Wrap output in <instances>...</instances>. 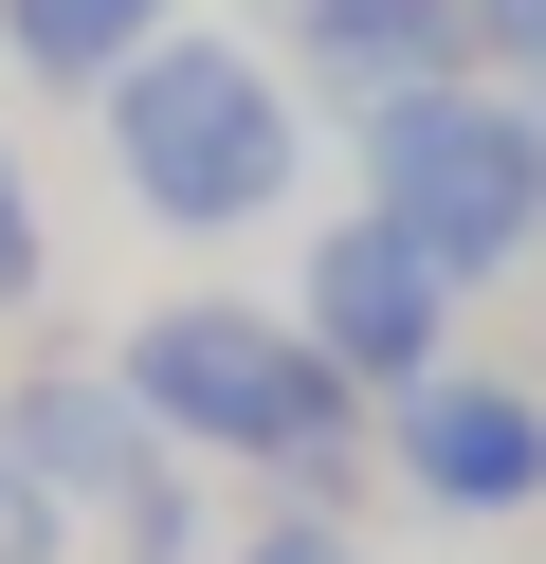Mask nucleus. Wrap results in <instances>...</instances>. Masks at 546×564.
Here are the masks:
<instances>
[{
  "label": "nucleus",
  "instance_id": "obj_9",
  "mask_svg": "<svg viewBox=\"0 0 546 564\" xmlns=\"http://www.w3.org/2000/svg\"><path fill=\"white\" fill-rule=\"evenodd\" d=\"M36 273H55V237H36V183H19V147H0V310H36Z\"/></svg>",
  "mask_w": 546,
  "mask_h": 564
},
{
  "label": "nucleus",
  "instance_id": "obj_13",
  "mask_svg": "<svg viewBox=\"0 0 546 564\" xmlns=\"http://www.w3.org/2000/svg\"><path fill=\"white\" fill-rule=\"evenodd\" d=\"M528 91H546V74H528Z\"/></svg>",
  "mask_w": 546,
  "mask_h": 564
},
{
  "label": "nucleus",
  "instance_id": "obj_7",
  "mask_svg": "<svg viewBox=\"0 0 546 564\" xmlns=\"http://www.w3.org/2000/svg\"><path fill=\"white\" fill-rule=\"evenodd\" d=\"M274 19H291V55H310V91L346 128L437 91V74H473V0H274Z\"/></svg>",
  "mask_w": 546,
  "mask_h": 564
},
{
  "label": "nucleus",
  "instance_id": "obj_4",
  "mask_svg": "<svg viewBox=\"0 0 546 564\" xmlns=\"http://www.w3.org/2000/svg\"><path fill=\"white\" fill-rule=\"evenodd\" d=\"M0 455H19L55 510H109L128 564H182V546H201V510H182V437L128 401V365H36L19 401H0Z\"/></svg>",
  "mask_w": 546,
  "mask_h": 564
},
{
  "label": "nucleus",
  "instance_id": "obj_6",
  "mask_svg": "<svg viewBox=\"0 0 546 564\" xmlns=\"http://www.w3.org/2000/svg\"><path fill=\"white\" fill-rule=\"evenodd\" d=\"M291 310H310V346L364 382V401H400V382H437V365H456V273H437L400 219H328Z\"/></svg>",
  "mask_w": 546,
  "mask_h": 564
},
{
  "label": "nucleus",
  "instance_id": "obj_11",
  "mask_svg": "<svg viewBox=\"0 0 546 564\" xmlns=\"http://www.w3.org/2000/svg\"><path fill=\"white\" fill-rule=\"evenodd\" d=\"M55 546H73V510L19 474V455H0V564H55Z\"/></svg>",
  "mask_w": 546,
  "mask_h": 564
},
{
  "label": "nucleus",
  "instance_id": "obj_3",
  "mask_svg": "<svg viewBox=\"0 0 546 564\" xmlns=\"http://www.w3.org/2000/svg\"><path fill=\"white\" fill-rule=\"evenodd\" d=\"M346 147H364V219H400L456 292H492V273L546 256V91L437 74V91H400V110H364Z\"/></svg>",
  "mask_w": 546,
  "mask_h": 564
},
{
  "label": "nucleus",
  "instance_id": "obj_5",
  "mask_svg": "<svg viewBox=\"0 0 546 564\" xmlns=\"http://www.w3.org/2000/svg\"><path fill=\"white\" fill-rule=\"evenodd\" d=\"M383 474L419 491V510H546V382L528 365H437L383 401Z\"/></svg>",
  "mask_w": 546,
  "mask_h": 564
},
{
  "label": "nucleus",
  "instance_id": "obj_10",
  "mask_svg": "<svg viewBox=\"0 0 546 564\" xmlns=\"http://www.w3.org/2000/svg\"><path fill=\"white\" fill-rule=\"evenodd\" d=\"M218 564H364V528H328V510H274V528H237Z\"/></svg>",
  "mask_w": 546,
  "mask_h": 564
},
{
  "label": "nucleus",
  "instance_id": "obj_12",
  "mask_svg": "<svg viewBox=\"0 0 546 564\" xmlns=\"http://www.w3.org/2000/svg\"><path fill=\"white\" fill-rule=\"evenodd\" d=\"M473 55H510V74H546V0H473Z\"/></svg>",
  "mask_w": 546,
  "mask_h": 564
},
{
  "label": "nucleus",
  "instance_id": "obj_8",
  "mask_svg": "<svg viewBox=\"0 0 546 564\" xmlns=\"http://www.w3.org/2000/svg\"><path fill=\"white\" fill-rule=\"evenodd\" d=\"M164 37H182L164 0H0V55H19L36 91H109L128 55H164Z\"/></svg>",
  "mask_w": 546,
  "mask_h": 564
},
{
  "label": "nucleus",
  "instance_id": "obj_1",
  "mask_svg": "<svg viewBox=\"0 0 546 564\" xmlns=\"http://www.w3.org/2000/svg\"><path fill=\"white\" fill-rule=\"evenodd\" d=\"M128 401L164 419L182 455H237V474H274L291 510H328L346 528V491H364V437H383V401H364L346 365L310 346V310H237V292H164L128 346Z\"/></svg>",
  "mask_w": 546,
  "mask_h": 564
},
{
  "label": "nucleus",
  "instance_id": "obj_2",
  "mask_svg": "<svg viewBox=\"0 0 546 564\" xmlns=\"http://www.w3.org/2000/svg\"><path fill=\"white\" fill-rule=\"evenodd\" d=\"M92 110H109V164H128V200H146L164 237H255V219L291 200V164H310L291 74H274V55H237V37L128 55Z\"/></svg>",
  "mask_w": 546,
  "mask_h": 564
}]
</instances>
